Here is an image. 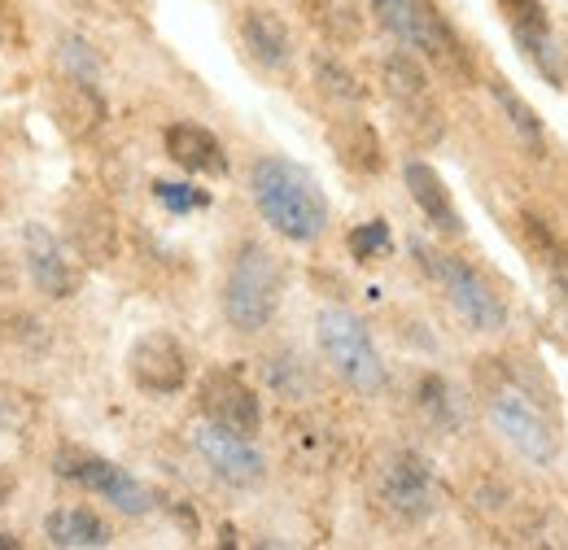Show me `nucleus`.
Masks as SVG:
<instances>
[{"instance_id":"obj_6","label":"nucleus","mask_w":568,"mask_h":550,"mask_svg":"<svg viewBox=\"0 0 568 550\" xmlns=\"http://www.w3.org/2000/svg\"><path fill=\"white\" fill-rule=\"evenodd\" d=\"M412 254H416L420 267L442 284L446 302L459 310V319H464L473 333H503V328H507V306L498 302L495 288L473 272L468 263H459V258H450V254H442V249H428L425 241H412Z\"/></svg>"},{"instance_id":"obj_17","label":"nucleus","mask_w":568,"mask_h":550,"mask_svg":"<svg viewBox=\"0 0 568 550\" xmlns=\"http://www.w3.org/2000/svg\"><path fill=\"white\" fill-rule=\"evenodd\" d=\"M71 218V241L74 249L88 258V263H110L114 249H119V227L110 218V210L97 206V202H79L67 210Z\"/></svg>"},{"instance_id":"obj_25","label":"nucleus","mask_w":568,"mask_h":550,"mask_svg":"<svg viewBox=\"0 0 568 550\" xmlns=\"http://www.w3.org/2000/svg\"><path fill=\"white\" fill-rule=\"evenodd\" d=\"M263 376H267V385H272V394H281V398H306V389H311V371H306V363L297 358V354H272L267 363H263Z\"/></svg>"},{"instance_id":"obj_11","label":"nucleus","mask_w":568,"mask_h":550,"mask_svg":"<svg viewBox=\"0 0 568 550\" xmlns=\"http://www.w3.org/2000/svg\"><path fill=\"white\" fill-rule=\"evenodd\" d=\"M202 415L214 419V424H223V428H232V432H245V437H254L263 428L258 394L236 371H223V367L202 380Z\"/></svg>"},{"instance_id":"obj_22","label":"nucleus","mask_w":568,"mask_h":550,"mask_svg":"<svg viewBox=\"0 0 568 550\" xmlns=\"http://www.w3.org/2000/svg\"><path fill=\"white\" fill-rule=\"evenodd\" d=\"M333 144H337V153H342V162L346 166H355V171H381V140L376 132L367 128V123H342V128H333Z\"/></svg>"},{"instance_id":"obj_1","label":"nucleus","mask_w":568,"mask_h":550,"mask_svg":"<svg viewBox=\"0 0 568 550\" xmlns=\"http://www.w3.org/2000/svg\"><path fill=\"white\" fill-rule=\"evenodd\" d=\"M250 197L263 214V223H272V232H281L293 245H315L328 232V197L320 189V180L288 162V157H258L250 166Z\"/></svg>"},{"instance_id":"obj_20","label":"nucleus","mask_w":568,"mask_h":550,"mask_svg":"<svg viewBox=\"0 0 568 550\" xmlns=\"http://www.w3.org/2000/svg\"><path fill=\"white\" fill-rule=\"evenodd\" d=\"M416 407H420V415H425L433 428H442V432H455V428L464 424L459 398H455V389H450L442 376H420V385H416Z\"/></svg>"},{"instance_id":"obj_33","label":"nucleus","mask_w":568,"mask_h":550,"mask_svg":"<svg viewBox=\"0 0 568 550\" xmlns=\"http://www.w3.org/2000/svg\"><path fill=\"white\" fill-rule=\"evenodd\" d=\"M22 542H18V533H9V529H0V550H18Z\"/></svg>"},{"instance_id":"obj_15","label":"nucleus","mask_w":568,"mask_h":550,"mask_svg":"<svg viewBox=\"0 0 568 550\" xmlns=\"http://www.w3.org/2000/svg\"><path fill=\"white\" fill-rule=\"evenodd\" d=\"M166 157L189 175H227V153L202 123H171L166 128Z\"/></svg>"},{"instance_id":"obj_2","label":"nucleus","mask_w":568,"mask_h":550,"mask_svg":"<svg viewBox=\"0 0 568 550\" xmlns=\"http://www.w3.org/2000/svg\"><path fill=\"white\" fill-rule=\"evenodd\" d=\"M477 380H481V394H486L490 424L503 432V441H511L516 455H525L529 464L547 468L556 459V432L547 424L542 403L516 376V367H507L498 358H486V367H477Z\"/></svg>"},{"instance_id":"obj_32","label":"nucleus","mask_w":568,"mask_h":550,"mask_svg":"<svg viewBox=\"0 0 568 550\" xmlns=\"http://www.w3.org/2000/svg\"><path fill=\"white\" fill-rule=\"evenodd\" d=\"M556 293H560V302H565L568 310V272H556Z\"/></svg>"},{"instance_id":"obj_27","label":"nucleus","mask_w":568,"mask_h":550,"mask_svg":"<svg viewBox=\"0 0 568 550\" xmlns=\"http://www.w3.org/2000/svg\"><path fill=\"white\" fill-rule=\"evenodd\" d=\"M385 249H389V223L385 218H372V223H363V227L351 232V254H355L358 263H372Z\"/></svg>"},{"instance_id":"obj_29","label":"nucleus","mask_w":568,"mask_h":550,"mask_svg":"<svg viewBox=\"0 0 568 550\" xmlns=\"http://www.w3.org/2000/svg\"><path fill=\"white\" fill-rule=\"evenodd\" d=\"M525 232L538 241V249L547 254V263H556V272H568V249L560 245V236H556L538 214H525Z\"/></svg>"},{"instance_id":"obj_21","label":"nucleus","mask_w":568,"mask_h":550,"mask_svg":"<svg viewBox=\"0 0 568 550\" xmlns=\"http://www.w3.org/2000/svg\"><path fill=\"white\" fill-rule=\"evenodd\" d=\"M511 31H516V44L525 49V58L534 62V70H538L547 83L565 88V62H560V49H556L551 27H511Z\"/></svg>"},{"instance_id":"obj_12","label":"nucleus","mask_w":568,"mask_h":550,"mask_svg":"<svg viewBox=\"0 0 568 550\" xmlns=\"http://www.w3.org/2000/svg\"><path fill=\"white\" fill-rule=\"evenodd\" d=\"M22 258H27L31 284H36L44 297L62 302V297H71L74 293L79 275H74L71 258H67V249H62V241H58L44 223H27V227H22Z\"/></svg>"},{"instance_id":"obj_8","label":"nucleus","mask_w":568,"mask_h":550,"mask_svg":"<svg viewBox=\"0 0 568 550\" xmlns=\"http://www.w3.org/2000/svg\"><path fill=\"white\" fill-rule=\"evenodd\" d=\"M193 450L202 455V464L211 468V477H219V481L232 485V489H254V485H263V477H267V459L254 446V437L232 432V428H223L214 419H202L193 428Z\"/></svg>"},{"instance_id":"obj_28","label":"nucleus","mask_w":568,"mask_h":550,"mask_svg":"<svg viewBox=\"0 0 568 550\" xmlns=\"http://www.w3.org/2000/svg\"><path fill=\"white\" fill-rule=\"evenodd\" d=\"M153 197H158V202H162L166 210H175V214H189V210L211 206V197H206L202 189H189V184H171V180H158V184H153Z\"/></svg>"},{"instance_id":"obj_23","label":"nucleus","mask_w":568,"mask_h":550,"mask_svg":"<svg viewBox=\"0 0 568 550\" xmlns=\"http://www.w3.org/2000/svg\"><path fill=\"white\" fill-rule=\"evenodd\" d=\"M311 74H315L320 92H324V96H333V101L358 105V101L367 96V88L355 79V70H346L333 53H315V58H311Z\"/></svg>"},{"instance_id":"obj_10","label":"nucleus","mask_w":568,"mask_h":550,"mask_svg":"<svg viewBox=\"0 0 568 550\" xmlns=\"http://www.w3.org/2000/svg\"><path fill=\"white\" fill-rule=\"evenodd\" d=\"M128 371L144 394H180L189 380V349L171 333H144L128 349Z\"/></svg>"},{"instance_id":"obj_7","label":"nucleus","mask_w":568,"mask_h":550,"mask_svg":"<svg viewBox=\"0 0 568 550\" xmlns=\"http://www.w3.org/2000/svg\"><path fill=\"white\" fill-rule=\"evenodd\" d=\"M381 507L403 524H425L437 511V477L420 450H394L376 472Z\"/></svg>"},{"instance_id":"obj_26","label":"nucleus","mask_w":568,"mask_h":550,"mask_svg":"<svg viewBox=\"0 0 568 550\" xmlns=\"http://www.w3.org/2000/svg\"><path fill=\"white\" fill-rule=\"evenodd\" d=\"M58 58H62V67L71 70L74 83H92V88H97V79H101V58H97V49H92L83 35H62Z\"/></svg>"},{"instance_id":"obj_30","label":"nucleus","mask_w":568,"mask_h":550,"mask_svg":"<svg viewBox=\"0 0 568 550\" xmlns=\"http://www.w3.org/2000/svg\"><path fill=\"white\" fill-rule=\"evenodd\" d=\"M498 4L507 9V18H511V27H551L538 0H498Z\"/></svg>"},{"instance_id":"obj_31","label":"nucleus","mask_w":568,"mask_h":550,"mask_svg":"<svg viewBox=\"0 0 568 550\" xmlns=\"http://www.w3.org/2000/svg\"><path fill=\"white\" fill-rule=\"evenodd\" d=\"M13 489H18V481H13V477H9L4 468H0V507H4L9 498H13Z\"/></svg>"},{"instance_id":"obj_5","label":"nucleus","mask_w":568,"mask_h":550,"mask_svg":"<svg viewBox=\"0 0 568 550\" xmlns=\"http://www.w3.org/2000/svg\"><path fill=\"white\" fill-rule=\"evenodd\" d=\"M315 342L324 349L328 367H333L355 394H363V398L385 394V385H389L385 358H381V349L372 342L367 324L358 319L355 310H346V306H324L320 319H315Z\"/></svg>"},{"instance_id":"obj_4","label":"nucleus","mask_w":568,"mask_h":550,"mask_svg":"<svg viewBox=\"0 0 568 550\" xmlns=\"http://www.w3.org/2000/svg\"><path fill=\"white\" fill-rule=\"evenodd\" d=\"M284 275L267 245L245 241L223 279V315L236 333H263L281 310Z\"/></svg>"},{"instance_id":"obj_19","label":"nucleus","mask_w":568,"mask_h":550,"mask_svg":"<svg viewBox=\"0 0 568 550\" xmlns=\"http://www.w3.org/2000/svg\"><path fill=\"white\" fill-rule=\"evenodd\" d=\"M311 22L333 44H358L363 40V0H302Z\"/></svg>"},{"instance_id":"obj_16","label":"nucleus","mask_w":568,"mask_h":550,"mask_svg":"<svg viewBox=\"0 0 568 550\" xmlns=\"http://www.w3.org/2000/svg\"><path fill=\"white\" fill-rule=\"evenodd\" d=\"M44 538H49V547L62 550H101L114 542V529L88 507H62V511L44 516Z\"/></svg>"},{"instance_id":"obj_14","label":"nucleus","mask_w":568,"mask_h":550,"mask_svg":"<svg viewBox=\"0 0 568 550\" xmlns=\"http://www.w3.org/2000/svg\"><path fill=\"white\" fill-rule=\"evenodd\" d=\"M241 40H245V49H250V58L258 67L267 70L293 67V31L284 27L281 13H272V9H245Z\"/></svg>"},{"instance_id":"obj_18","label":"nucleus","mask_w":568,"mask_h":550,"mask_svg":"<svg viewBox=\"0 0 568 550\" xmlns=\"http://www.w3.org/2000/svg\"><path fill=\"white\" fill-rule=\"evenodd\" d=\"M381 83L398 101V110H412V105L428 101V70L420 67V53H412V49H394L381 62Z\"/></svg>"},{"instance_id":"obj_3","label":"nucleus","mask_w":568,"mask_h":550,"mask_svg":"<svg viewBox=\"0 0 568 550\" xmlns=\"http://www.w3.org/2000/svg\"><path fill=\"white\" fill-rule=\"evenodd\" d=\"M376 22L412 53H420L437 70L455 74V79H473V58L464 49V40L455 35V27L442 18V9L433 0H367Z\"/></svg>"},{"instance_id":"obj_13","label":"nucleus","mask_w":568,"mask_h":550,"mask_svg":"<svg viewBox=\"0 0 568 550\" xmlns=\"http://www.w3.org/2000/svg\"><path fill=\"white\" fill-rule=\"evenodd\" d=\"M403 180H407L412 202L420 206V214H425L437 232H446V236H464V218H459V210H455V202H450L442 175L428 166L425 157H407V162H403Z\"/></svg>"},{"instance_id":"obj_9","label":"nucleus","mask_w":568,"mask_h":550,"mask_svg":"<svg viewBox=\"0 0 568 550\" xmlns=\"http://www.w3.org/2000/svg\"><path fill=\"white\" fill-rule=\"evenodd\" d=\"M58 477L71 485H83L88 493L105 498V502L119 507L123 516H144V511H153V493H149L132 472H123L119 464H110V459L62 450V455H58Z\"/></svg>"},{"instance_id":"obj_24","label":"nucleus","mask_w":568,"mask_h":550,"mask_svg":"<svg viewBox=\"0 0 568 550\" xmlns=\"http://www.w3.org/2000/svg\"><path fill=\"white\" fill-rule=\"evenodd\" d=\"M490 92H495L498 110L507 114V123L516 128V136L525 140L534 153H542V119H538V114H534V110H529V105H525V101H520L503 79H490Z\"/></svg>"}]
</instances>
